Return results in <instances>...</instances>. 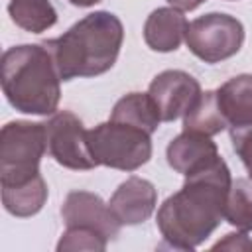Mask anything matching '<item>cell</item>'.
<instances>
[{"label":"cell","mask_w":252,"mask_h":252,"mask_svg":"<svg viewBox=\"0 0 252 252\" xmlns=\"http://www.w3.org/2000/svg\"><path fill=\"white\" fill-rule=\"evenodd\" d=\"M87 142L96 165L120 171H136L152 158V134L112 118L87 130Z\"/></svg>","instance_id":"cell-4"},{"label":"cell","mask_w":252,"mask_h":252,"mask_svg":"<svg viewBox=\"0 0 252 252\" xmlns=\"http://www.w3.org/2000/svg\"><path fill=\"white\" fill-rule=\"evenodd\" d=\"M47 152L63 167L75 171H89L96 167L91 156L87 130L77 114L71 110H59L45 122Z\"/></svg>","instance_id":"cell-7"},{"label":"cell","mask_w":252,"mask_h":252,"mask_svg":"<svg viewBox=\"0 0 252 252\" xmlns=\"http://www.w3.org/2000/svg\"><path fill=\"white\" fill-rule=\"evenodd\" d=\"M220 110L228 128L252 122V73L236 75L217 89Z\"/></svg>","instance_id":"cell-13"},{"label":"cell","mask_w":252,"mask_h":252,"mask_svg":"<svg viewBox=\"0 0 252 252\" xmlns=\"http://www.w3.org/2000/svg\"><path fill=\"white\" fill-rule=\"evenodd\" d=\"M61 217L65 226H85L100 232L108 240L116 238L120 232V222L112 215L108 203L100 195L91 191H71L61 205Z\"/></svg>","instance_id":"cell-9"},{"label":"cell","mask_w":252,"mask_h":252,"mask_svg":"<svg viewBox=\"0 0 252 252\" xmlns=\"http://www.w3.org/2000/svg\"><path fill=\"white\" fill-rule=\"evenodd\" d=\"M110 118L140 126L150 134H154L161 122L158 108L148 93H128L122 98H118L110 112Z\"/></svg>","instance_id":"cell-16"},{"label":"cell","mask_w":252,"mask_h":252,"mask_svg":"<svg viewBox=\"0 0 252 252\" xmlns=\"http://www.w3.org/2000/svg\"><path fill=\"white\" fill-rule=\"evenodd\" d=\"M224 220L238 230H252V179H232L224 205Z\"/></svg>","instance_id":"cell-18"},{"label":"cell","mask_w":252,"mask_h":252,"mask_svg":"<svg viewBox=\"0 0 252 252\" xmlns=\"http://www.w3.org/2000/svg\"><path fill=\"white\" fill-rule=\"evenodd\" d=\"M201 93L203 91L199 81L181 69H167L158 73L148 87V94L154 100L161 122H173L181 118Z\"/></svg>","instance_id":"cell-8"},{"label":"cell","mask_w":252,"mask_h":252,"mask_svg":"<svg viewBox=\"0 0 252 252\" xmlns=\"http://www.w3.org/2000/svg\"><path fill=\"white\" fill-rule=\"evenodd\" d=\"M47 152L45 122L12 120L0 132V187L32 181Z\"/></svg>","instance_id":"cell-5"},{"label":"cell","mask_w":252,"mask_h":252,"mask_svg":"<svg viewBox=\"0 0 252 252\" xmlns=\"http://www.w3.org/2000/svg\"><path fill=\"white\" fill-rule=\"evenodd\" d=\"M187 20L181 10L173 6L156 8L144 24V41L152 51L169 53L179 49L181 41L185 39Z\"/></svg>","instance_id":"cell-12"},{"label":"cell","mask_w":252,"mask_h":252,"mask_svg":"<svg viewBox=\"0 0 252 252\" xmlns=\"http://www.w3.org/2000/svg\"><path fill=\"white\" fill-rule=\"evenodd\" d=\"M73 6H79V8H89V6H94L98 4L100 0H69Z\"/></svg>","instance_id":"cell-23"},{"label":"cell","mask_w":252,"mask_h":252,"mask_svg":"<svg viewBox=\"0 0 252 252\" xmlns=\"http://www.w3.org/2000/svg\"><path fill=\"white\" fill-rule=\"evenodd\" d=\"M232 183L222 158L185 175L181 189L169 195L158 209L156 224L163 242L173 250H195L224 219L226 195Z\"/></svg>","instance_id":"cell-1"},{"label":"cell","mask_w":252,"mask_h":252,"mask_svg":"<svg viewBox=\"0 0 252 252\" xmlns=\"http://www.w3.org/2000/svg\"><path fill=\"white\" fill-rule=\"evenodd\" d=\"M108 238L100 232L85 226H67L57 242V252H75V250H89V252H102L106 250Z\"/></svg>","instance_id":"cell-19"},{"label":"cell","mask_w":252,"mask_h":252,"mask_svg":"<svg viewBox=\"0 0 252 252\" xmlns=\"http://www.w3.org/2000/svg\"><path fill=\"white\" fill-rule=\"evenodd\" d=\"M158 205V191L152 181L130 175L112 193L108 207L122 226H134L148 220Z\"/></svg>","instance_id":"cell-10"},{"label":"cell","mask_w":252,"mask_h":252,"mask_svg":"<svg viewBox=\"0 0 252 252\" xmlns=\"http://www.w3.org/2000/svg\"><path fill=\"white\" fill-rule=\"evenodd\" d=\"M47 201V185L41 175L20 185L2 187V205L4 209L20 219L37 215Z\"/></svg>","instance_id":"cell-15"},{"label":"cell","mask_w":252,"mask_h":252,"mask_svg":"<svg viewBox=\"0 0 252 252\" xmlns=\"http://www.w3.org/2000/svg\"><path fill=\"white\" fill-rule=\"evenodd\" d=\"M2 91L22 114H55L61 98V77L43 43H22L2 53Z\"/></svg>","instance_id":"cell-3"},{"label":"cell","mask_w":252,"mask_h":252,"mask_svg":"<svg viewBox=\"0 0 252 252\" xmlns=\"http://www.w3.org/2000/svg\"><path fill=\"white\" fill-rule=\"evenodd\" d=\"M228 130H230L232 148H234L236 156L240 158V161L244 163V167L252 179V122L242 124V126H234Z\"/></svg>","instance_id":"cell-20"},{"label":"cell","mask_w":252,"mask_h":252,"mask_svg":"<svg viewBox=\"0 0 252 252\" xmlns=\"http://www.w3.org/2000/svg\"><path fill=\"white\" fill-rule=\"evenodd\" d=\"M203 2H205V0H167L169 6H173V8L181 10V12H191V10L199 8Z\"/></svg>","instance_id":"cell-22"},{"label":"cell","mask_w":252,"mask_h":252,"mask_svg":"<svg viewBox=\"0 0 252 252\" xmlns=\"http://www.w3.org/2000/svg\"><path fill=\"white\" fill-rule=\"evenodd\" d=\"M226 128H228V124L220 110L217 91H203L197 96V100L191 104V108L183 114V130L185 132H197V134L213 138Z\"/></svg>","instance_id":"cell-14"},{"label":"cell","mask_w":252,"mask_h":252,"mask_svg":"<svg viewBox=\"0 0 252 252\" xmlns=\"http://www.w3.org/2000/svg\"><path fill=\"white\" fill-rule=\"evenodd\" d=\"M8 14L18 28L30 33L47 32L57 24V12L49 0H10Z\"/></svg>","instance_id":"cell-17"},{"label":"cell","mask_w":252,"mask_h":252,"mask_svg":"<svg viewBox=\"0 0 252 252\" xmlns=\"http://www.w3.org/2000/svg\"><path fill=\"white\" fill-rule=\"evenodd\" d=\"M244 43V26L238 18L222 12H211L189 22L185 32L187 49L205 63H220L240 51Z\"/></svg>","instance_id":"cell-6"},{"label":"cell","mask_w":252,"mask_h":252,"mask_svg":"<svg viewBox=\"0 0 252 252\" xmlns=\"http://www.w3.org/2000/svg\"><path fill=\"white\" fill-rule=\"evenodd\" d=\"M124 41V26L112 12L98 10L73 24L63 35L43 41L61 81L96 77L112 69Z\"/></svg>","instance_id":"cell-2"},{"label":"cell","mask_w":252,"mask_h":252,"mask_svg":"<svg viewBox=\"0 0 252 252\" xmlns=\"http://www.w3.org/2000/svg\"><path fill=\"white\" fill-rule=\"evenodd\" d=\"M167 163L173 171L185 175H191L207 165H211L219 156L217 144L211 140V136H203L197 132H181L175 136L167 148H165Z\"/></svg>","instance_id":"cell-11"},{"label":"cell","mask_w":252,"mask_h":252,"mask_svg":"<svg viewBox=\"0 0 252 252\" xmlns=\"http://www.w3.org/2000/svg\"><path fill=\"white\" fill-rule=\"evenodd\" d=\"M213 250H252V240L246 236L244 230L240 232H228L222 240H219Z\"/></svg>","instance_id":"cell-21"}]
</instances>
